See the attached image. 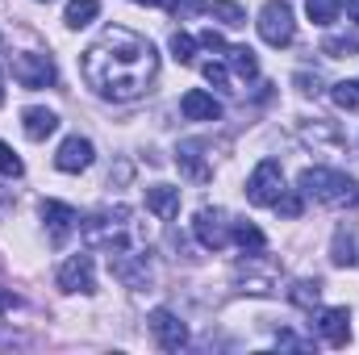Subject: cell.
Wrapping results in <instances>:
<instances>
[{"instance_id":"d6986e66","label":"cell","mask_w":359,"mask_h":355,"mask_svg":"<svg viewBox=\"0 0 359 355\" xmlns=\"http://www.w3.org/2000/svg\"><path fill=\"white\" fill-rule=\"evenodd\" d=\"M96 13H100V0H72L67 13H63V21H67L72 29H84Z\"/></svg>"},{"instance_id":"e575fe53","label":"cell","mask_w":359,"mask_h":355,"mask_svg":"<svg viewBox=\"0 0 359 355\" xmlns=\"http://www.w3.org/2000/svg\"><path fill=\"white\" fill-rule=\"evenodd\" d=\"M0 105H4V88H0Z\"/></svg>"},{"instance_id":"484cf974","label":"cell","mask_w":359,"mask_h":355,"mask_svg":"<svg viewBox=\"0 0 359 355\" xmlns=\"http://www.w3.org/2000/svg\"><path fill=\"white\" fill-rule=\"evenodd\" d=\"M192 51H196V38L184 34V29H176V34H172V55H176V63H192Z\"/></svg>"},{"instance_id":"7c38bea8","label":"cell","mask_w":359,"mask_h":355,"mask_svg":"<svg viewBox=\"0 0 359 355\" xmlns=\"http://www.w3.org/2000/svg\"><path fill=\"white\" fill-rule=\"evenodd\" d=\"M318 330L330 347H347L351 343V314L347 309H322L318 314Z\"/></svg>"},{"instance_id":"7402d4cb","label":"cell","mask_w":359,"mask_h":355,"mask_svg":"<svg viewBox=\"0 0 359 355\" xmlns=\"http://www.w3.org/2000/svg\"><path fill=\"white\" fill-rule=\"evenodd\" d=\"M330 96H334V105H339V109L359 113V80H339V84L330 88Z\"/></svg>"},{"instance_id":"277c9868","label":"cell","mask_w":359,"mask_h":355,"mask_svg":"<svg viewBox=\"0 0 359 355\" xmlns=\"http://www.w3.org/2000/svg\"><path fill=\"white\" fill-rule=\"evenodd\" d=\"M280 192H284V172H280L276 159H264V163L251 172V180H247V201H251V205H276Z\"/></svg>"},{"instance_id":"f546056e","label":"cell","mask_w":359,"mask_h":355,"mask_svg":"<svg viewBox=\"0 0 359 355\" xmlns=\"http://www.w3.org/2000/svg\"><path fill=\"white\" fill-rule=\"evenodd\" d=\"M196 42H201V46H209V51H222V55H226V38H222V34H213V29H205Z\"/></svg>"},{"instance_id":"603a6c76","label":"cell","mask_w":359,"mask_h":355,"mask_svg":"<svg viewBox=\"0 0 359 355\" xmlns=\"http://www.w3.org/2000/svg\"><path fill=\"white\" fill-rule=\"evenodd\" d=\"M330 260H334L339 267H355V264H359V255H355V239H351L347 230H339V234H334V255H330Z\"/></svg>"},{"instance_id":"d6a6232c","label":"cell","mask_w":359,"mask_h":355,"mask_svg":"<svg viewBox=\"0 0 359 355\" xmlns=\"http://www.w3.org/2000/svg\"><path fill=\"white\" fill-rule=\"evenodd\" d=\"M13 305H17V297H13V293H4V288H0V314H4V309H13Z\"/></svg>"},{"instance_id":"e0dca14e","label":"cell","mask_w":359,"mask_h":355,"mask_svg":"<svg viewBox=\"0 0 359 355\" xmlns=\"http://www.w3.org/2000/svg\"><path fill=\"white\" fill-rule=\"evenodd\" d=\"M176 163H180V168H184L192 180H209V168L201 163V142H180Z\"/></svg>"},{"instance_id":"30bf717a","label":"cell","mask_w":359,"mask_h":355,"mask_svg":"<svg viewBox=\"0 0 359 355\" xmlns=\"http://www.w3.org/2000/svg\"><path fill=\"white\" fill-rule=\"evenodd\" d=\"M151 330H155V339H159L163 351H180L188 343V330H184V322H180L172 309H155L151 314Z\"/></svg>"},{"instance_id":"8992f818","label":"cell","mask_w":359,"mask_h":355,"mask_svg":"<svg viewBox=\"0 0 359 355\" xmlns=\"http://www.w3.org/2000/svg\"><path fill=\"white\" fill-rule=\"evenodd\" d=\"M238 276H243L247 293H271V288H276V280H280V264H276L271 255H264V251H255V255H247V260H243Z\"/></svg>"},{"instance_id":"6da1fadb","label":"cell","mask_w":359,"mask_h":355,"mask_svg":"<svg viewBox=\"0 0 359 355\" xmlns=\"http://www.w3.org/2000/svg\"><path fill=\"white\" fill-rule=\"evenodd\" d=\"M155 72H159L155 46L147 38L121 29V25L104 29L84 51V80H88V88H96L100 96H113V100H138L151 88Z\"/></svg>"},{"instance_id":"9c48e42d","label":"cell","mask_w":359,"mask_h":355,"mask_svg":"<svg viewBox=\"0 0 359 355\" xmlns=\"http://www.w3.org/2000/svg\"><path fill=\"white\" fill-rule=\"evenodd\" d=\"M42 222L50 226V243H55V247H63V243H67V234L80 226L76 209H72V205H63V201H42Z\"/></svg>"},{"instance_id":"5b68a950","label":"cell","mask_w":359,"mask_h":355,"mask_svg":"<svg viewBox=\"0 0 359 355\" xmlns=\"http://www.w3.org/2000/svg\"><path fill=\"white\" fill-rule=\"evenodd\" d=\"M13 80L21 88H50L59 80V72H55V63L46 55H17L13 59Z\"/></svg>"},{"instance_id":"7a4b0ae2","label":"cell","mask_w":359,"mask_h":355,"mask_svg":"<svg viewBox=\"0 0 359 355\" xmlns=\"http://www.w3.org/2000/svg\"><path fill=\"white\" fill-rule=\"evenodd\" d=\"M297 192H305V196H313V201H322V205H334V209L359 201L355 180L343 176V172H330V168H305L301 180H297Z\"/></svg>"},{"instance_id":"d4e9b609","label":"cell","mask_w":359,"mask_h":355,"mask_svg":"<svg viewBox=\"0 0 359 355\" xmlns=\"http://www.w3.org/2000/svg\"><path fill=\"white\" fill-rule=\"evenodd\" d=\"M318 297H322V284H318V280H297V284H292V301H297V305L313 309Z\"/></svg>"},{"instance_id":"9a60e30c","label":"cell","mask_w":359,"mask_h":355,"mask_svg":"<svg viewBox=\"0 0 359 355\" xmlns=\"http://www.w3.org/2000/svg\"><path fill=\"white\" fill-rule=\"evenodd\" d=\"M21 121H25V138H34V142H46V138L59 130V117H55L50 109H25Z\"/></svg>"},{"instance_id":"ffe728a7","label":"cell","mask_w":359,"mask_h":355,"mask_svg":"<svg viewBox=\"0 0 359 355\" xmlns=\"http://www.w3.org/2000/svg\"><path fill=\"white\" fill-rule=\"evenodd\" d=\"M305 13H309L313 25H330V21H339L343 0H305Z\"/></svg>"},{"instance_id":"83f0119b","label":"cell","mask_w":359,"mask_h":355,"mask_svg":"<svg viewBox=\"0 0 359 355\" xmlns=\"http://www.w3.org/2000/svg\"><path fill=\"white\" fill-rule=\"evenodd\" d=\"M276 209H280L284 217H301V196H297V192H280Z\"/></svg>"},{"instance_id":"44dd1931","label":"cell","mask_w":359,"mask_h":355,"mask_svg":"<svg viewBox=\"0 0 359 355\" xmlns=\"http://www.w3.org/2000/svg\"><path fill=\"white\" fill-rule=\"evenodd\" d=\"M230 239H234L243 251H247V247H251V251H264V230L251 226V222H234V226H230Z\"/></svg>"},{"instance_id":"3957f363","label":"cell","mask_w":359,"mask_h":355,"mask_svg":"<svg viewBox=\"0 0 359 355\" xmlns=\"http://www.w3.org/2000/svg\"><path fill=\"white\" fill-rule=\"evenodd\" d=\"M259 38L268 42V46H288L292 38H297V21H292V8H288V0H268L264 8H259Z\"/></svg>"},{"instance_id":"836d02e7","label":"cell","mask_w":359,"mask_h":355,"mask_svg":"<svg viewBox=\"0 0 359 355\" xmlns=\"http://www.w3.org/2000/svg\"><path fill=\"white\" fill-rule=\"evenodd\" d=\"M347 13H351V21H359V0H347Z\"/></svg>"},{"instance_id":"5bb4252c","label":"cell","mask_w":359,"mask_h":355,"mask_svg":"<svg viewBox=\"0 0 359 355\" xmlns=\"http://www.w3.org/2000/svg\"><path fill=\"white\" fill-rule=\"evenodd\" d=\"M147 209H151L155 217L172 222V217L180 213V188H172V184H155V188H147Z\"/></svg>"},{"instance_id":"cb8c5ba5","label":"cell","mask_w":359,"mask_h":355,"mask_svg":"<svg viewBox=\"0 0 359 355\" xmlns=\"http://www.w3.org/2000/svg\"><path fill=\"white\" fill-rule=\"evenodd\" d=\"M209 13H213V17H222L226 25H247V8H243V4H234V0H213V4H209Z\"/></svg>"},{"instance_id":"4fadbf2b","label":"cell","mask_w":359,"mask_h":355,"mask_svg":"<svg viewBox=\"0 0 359 355\" xmlns=\"http://www.w3.org/2000/svg\"><path fill=\"white\" fill-rule=\"evenodd\" d=\"M55 168L59 172H84V168H92V142L88 138H67L63 147H59V155H55Z\"/></svg>"},{"instance_id":"52a82bcc","label":"cell","mask_w":359,"mask_h":355,"mask_svg":"<svg viewBox=\"0 0 359 355\" xmlns=\"http://www.w3.org/2000/svg\"><path fill=\"white\" fill-rule=\"evenodd\" d=\"M230 217L222 213V209H201L196 213V222H192V230H196V239H201V247H209V251H222L226 243H230Z\"/></svg>"},{"instance_id":"4316f807","label":"cell","mask_w":359,"mask_h":355,"mask_svg":"<svg viewBox=\"0 0 359 355\" xmlns=\"http://www.w3.org/2000/svg\"><path fill=\"white\" fill-rule=\"evenodd\" d=\"M25 172V163L17 159V151L8 147V142H0V176H8V180H17Z\"/></svg>"},{"instance_id":"ba28073f","label":"cell","mask_w":359,"mask_h":355,"mask_svg":"<svg viewBox=\"0 0 359 355\" xmlns=\"http://www.w3.org/2000/svg\"><path fill=\"white\" fill-rule=\"evenodd\" d=\"M59 288H67V293H92V288H96L92 255H72L67 264L59 267Z\"/></svg>"},{"instance_id":"8fae6325","label":"cell","mask_w":359,"mask_h":355,"mask_svg":"<svg viewBox=\"0 0 359 355\" xmlns=\"http://www.w3.org/2000/svg\"><path fill=\"white\" fill-rule=\"evenodd\" d=\"M180 113L188 117V121H217L222 117V100L217 96H209V92L192 88L180 96Z\"/></svg>"},{"instance_id":"f1b7e54d","label":"cell","mask_w":359,"mask_h":355,"mask_svg":"<svg viewBox=\"0 0 359 355\" xmlns=\"http://www.w3.org/2000/svg\"><path fill=\"white\" fill-rule=\"evenodd\" d=\"M201 72H205V80H209V84H217V88H226V67H222V63H205Z\"/></svg>"},{"instance_id":"1f68e13d","label":"cell","mask_w":359,"mask_h":355,"mask_svg":"<svg viewBox=\"0 0 359 355\" xmlns=\"http://www.w3.org/2000/svg\"><path fill=\"white\" fill-rule=\"evenodd\" d=\"M276 343H280V347H301V351H309V347H313V343H305V339H297V335H280Z\"/></svg>"},{"instance_id":"4dcf8cb0","label":"cell","mask_w":359,"mask_h":355,"mask_svg":"<svg viewBox=\"0 0 359 355\" xmlns=\"http://www.w3.org/2000/svg\"><path fill=\"white\" fill-rule=\"evenodd\" d=\"M292 84H297L301 92H318V76H309V72H297V76H292Z\"/></svg>"},{"instance_id":"ac0fdd59","label":"cell","mask_w":359,"mask_h":355,"mask_svg":"<svg viewBox=\"0 0 359 355\" xmlns=\"http://www.w3.org/2000/svg\"><path fill=\"white\" fill-rule=\"evenodd\" d=\"M322 55H330V59H351V55H359V29L355 34H330L322 42Z\"/></svg>"},{"instance_id":"2e32d148","label":"cell","mask_w":359,"mask_h":355,"mask_svg":"<svg viewBox=\"0 0 359 355\" xmlns=\"http://www.w3.org/2000/svg\"><path fill=\"white\" fill-rule=\"evenodd\" d=\"M226 59H230V67H234L243 80H255V76H259V59H255L251 46H226Z\"/></svg>"}]
</instances>
